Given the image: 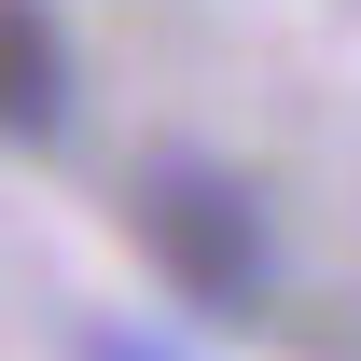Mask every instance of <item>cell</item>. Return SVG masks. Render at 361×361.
<instances>
[{
  "label": "cell",
  "mask_w": 361,
  "mask_h": 361,
  "mask_svg": "<svg viewBox=\"0 0 361 361\" xmlns=\"http://www.w3.org/2000/svg\"><path fill=\"white\" fill-rule=\"evenodd\" d=\"M84 361H167V348H139V334H111V319H97V334H84Z\"/></svg>",
  "instance_id": "obj_3"
},
{
  "label": "cell",
  "mask_w": 361,
  "mask_h": 361,
  "mask_svg": "<svg viewBox=\"0 0 361 361\" xmlns=\"http://www.w3.org/2000/svg\"><path fill=\"white\" fill-rule=\"evenodd\" d=\"M139 250L195 319H264V292H278V223L236 167H153L139 180Z\"/></svg>",
  "instance_id": "obj_1"
},
{
  "label": "cell",
  "mask_w": 361,
  "mask_h": 361,
  "mask_svg": "<svg viewBox=\"0 0 361 361\" xmlns=\"http://www.w3.org/2000/svg\"><path fill=\"white\" fill-rule=\"evenodd\" d=\"M0 139H70V28L56 0H0Z\"/></svg>",
  "instance_id": "obj_2"
}]
</instances>
